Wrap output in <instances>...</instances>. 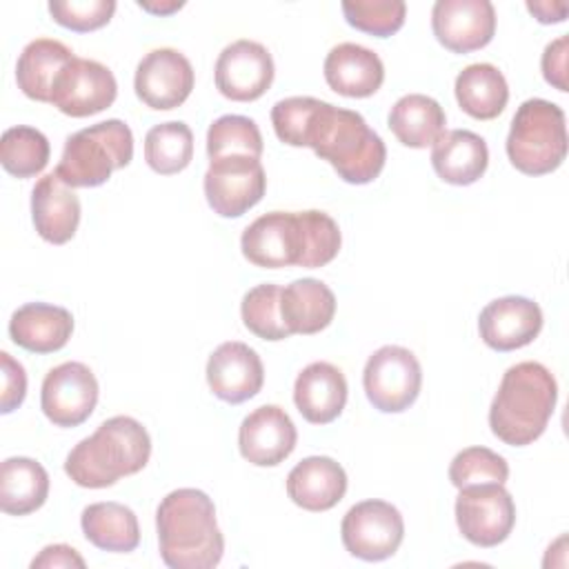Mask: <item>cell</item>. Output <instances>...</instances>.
Returning <instances> with one entry per match:
<instances>
[{
  "label": "cell",
  "instance_id": "cell-1",
  "mask_svg": "<svg viewBox=\"0 0 569 569\" xmlns=\"http://www.w3.org/2000/svg\"><path fill=\"white\" fill-rule=\"evenodd\" d=\"M300 144L311 147L349 184L376 180L387 160L382 138L358 111L333 107L318 98L302 129Z\"/></svg>",
  "mask_w": 569,
  "mask_h": 569
},
{
  "label": "cell",
  "instance_id": "cell-2",
  "mask_svg": "<svg viewBox=\"0 0 569 569\" xmlns=\"http://www.w3.org/2000/svg\"><path fill=\"white\" fill-rule=\"evenodd\" d=\"M160 558L171 569H211L222 560L224 538L213 500L200 489H176L156 509Z\"/></svg>",
  "mask_w": 569,
  "mask_h": 569
},
{
  "label": "cell",
  "instance_id": "cell-3",
  "mask_svg": "<svg viewBox=\"0 0 569 569\" xmlns=\"http://www.w3.org/2000/svg\"><path fill=\"white\" fill-rule=\"evenodd\" d=\"M558 385L553 373L533 360L509 367L489 407V427L509 447L538 440L556 409Z\"/></svg>",
  "mask_w": 569,
  "mask_h": 569
},
{
  "label": "cell",
  "instance_id": "cell-4",
  "mask_svg": "<svg viewBox=\"0 0 569 569\" xmlns=\"http://www.w3.org/2000/svg\"><path fill=\"white\" fill-rule=\"evenodd\" d=\"M151 456L147 429L131 416H113L82 438L64 460V473L87 489H104L144 469Z\"/></svg>",
  "mask_w": 569,
  "mask_h": 569
},
{
  "label": "cell",
  "instance_id": "cell-5",
  "mask_svg": "<svg viewBox=\"0 0 569 569\" xmlns=\"http://www.w3.org/2000/svg\"><path fill=\"white\" fill-rule=\"evenodd\" d=\"M133 158V133L127 122L111 118L84 127L64 140L56 176L67 187H100L116 169Z\"/></svg>",
  "mask_w": 569,
  "mask_h": 569
},
{
  "label": "cell",
  "instance_id": "cell-6",
  "mask_svg": "<svg viewBox=\"0 0 569 569\" xmlns=\"http://www.w3.org/2000/svg\"><path fill=\"white\" fill-rule=\"evenodd\" d=\"M507 156L527 176L556 171L567 156L565 111L542 98L525 100L511 120Z\"/></svg>",
  "mask_w": 569,
  "mask_h": 569
},
{
  "label": "cell",
  "instance_id": "cell-7",
  "mask_svg": "<svg viewBox=\"0 0 569 569\" xmlns=\"http://www.w3.org/2000/svg\"><path fill=\"white\" fill-rule=\"evenodd\" d=\"M362 387L378 411L400 413L409 409L420 393V362L409 349L385 345L369 356L362 371Z\"/></svg>",
  "mask_w": 569,
  "mask_h": 569
},
{
  "label": "cell",
  "instance_id": "cell-8",
  "mask_svg": "<svg viewBox=\"0 0 569 569\" xmlns=\"http://www.w3.org/2000/svg\"><path fill=\"white\" fill-rule=\"evenodd\" d=\"M242 256L262 269L305 267L307 231L300 211H271L256 218L240 238Z\"/></svg>",
  "mask_w": 569,
  "mask_h": 569
},
{
  "label": "cell",
  "instance_id": "cell-9",
  "mask_svg": "<svg viewBox=\"0 0 569 569\" xmlns=\"http://www.w3.org/2000/svg\"><path fill=\"white\" fill-rule=\"evenodd\" d=\"M456 522L471 545L496 547L516 525L513 498L498 482L462 487L456 498Z\"/></svg>",
  "mask_w": 569,
  "mask_h": 569
},
{
  "label": "cell",
  "instance_id": "cell-10",
  "mask_svg": "<svg viewBox=\"0 0 569 569\" xmlns=\"http://www.w3.org/2000/svg\"><path fill=\"white\" fill-rule=\"evenodd\" d=\"M340 538L351 556L378 562L398 551L405 538V522L391 502L362 500L345 513L340 522Z\"/></svg>",
  "mask_w": 569,
  "mask_h": 569
},
{
  "label": "cell",
  "instance_id": "cell-11",
  "mask_svg": "<svg viewBox=\"0 0 569 569\" xmlns=\"http://www.w3.org/2000/svg\"><path fill=\"white\" fill-rule=\"evenodd\" d=\"M202 187L213 213L240 218L262 200L267 176L258 158L236 153L211 160Z\"/></svg>",
  "mask_w": 569,
  "mask_h": 569
},
{
  "label": "cell",
  "instance_id": "cell-12",
  "mask_svg": "<svg viewBox=\"0 0 569 569\" xmlns=\"http://www.w3.org/2000/svg\"><path fill=\"white\" fill-rule=\"evenodd\" d=\"M118 82L109 67L89 58H73L56 78L51 104L71 118H87L113 104Z\"/></svg>",
  "mask_w": 569,
  "mask_h": 569
},
{
  "label": "cell",
  "instance_id": "cell-13",
  "mask_svg": "<svg viewBox=\"0 0 569 569\" xmlns=\"http://www.w3.org/2000/svg\"><path fill=\"white\" fill-rule=\"evenodd\" d=\"M98 380L82 362H62L53 367L40 389L42 413L56 427H78L96 409Z\"/></svg>",
  "mask_w": 569,
  "mask_h": 569
},
{
  "label": "cell",
  "instance_id": "cell-14",
  "mask_svg": "<svg viewBox=\"0 0 569 569\" xmlns=\"http://www.w3.org/2000/svg\"><path fill=\"white\" fill-rule=\"evenodd\" d=\"M196 76L189 58L171 47L149 51L136 67V96L151 109L167 111L180 107L191 89Z\"/></svg>",
  "mask_w": 569,
  "mask_h": 569
},
{
  "label": "cell",
  "instance_id": "cell-15",
  "mask_svg": "<svg viewBox=\"0 0 569 569\" xmlns=\"http://www.w3.org/2000/svg\"><path fill=\"white\" fill-rule=\"evenodd\" d=\"M273 58L256 40H236L227 44L216 60V87L236 102L258 100L273 82Z\"/></svg>",
  "mask_w": 569,
  "mask_h": 569
},
{
  "label": "cell",
  "instance_id": "cell-16",
  "mask_svg": "<svg viewBox=\"0 0 569 569\" xmlns=\"http://www.w3.org/2000/svg\"><path fill=\"white\" fill-rule=\"evenodd\" d=\"M431 29L445 49L469 53L491 42L496 9L489 0H438L431 9Z\"/></svg>",
  "mask_w": 569,
  "mask_h": 569
},
{
  "label": "cell",
  "instance_id": "cell-17",
  "mask_svg": "<svg viewBox=\"0 0 569 569\" xmlns=\"http://www.w3.org/2000/svg\"><path fill=\"white\" fill-rule=\"evenodd\" d=\"M298 431L289 413L278 405L253 409L238 431V447L244 460L256 467H276L296 449Z\"/></svg>",
  "mask_w": 569,
  "mask_h": 569
},
{
  "label": "cell",
  "instance_id": "cell-18",
  "mask_svg": "<svg viewBox=\"0 0 569 569\" xmlns=\"http://www.w3.org/2000/svg\"><path fill=\"white\" fill-rule=\"evenodd\" d=\"M262 360L244 342H222L207 360V385L216 398L229 405H240L253 398L262 389Z\"/></svg>",
  "mask_w": 569,
  "mask_h": 569
},
{
  "label": "cell",
  "instance_id": "cell-19",
  "mask_svg": "<svg viewBox=\"0 0 569 569\" xmlns=\"http://www.w3.org/2000/svg\"><path fill=\"white\" fill-rule=\"evenodd\" d=\"M542 329V311L538 302L525 296H505L491 300L478 318V331L487 347L496 351H513L527 347Z\"/></svg>",
  "mask_w": 569,
  "mask_h": 569
},
{
  "label": "cell",
  "instance_id": "cell-20",
  "mask_svg": "<svg viewBox=\"0 0 569 569\" xmlns=\"http://www.w3.org/2000/svg\"><path fill=\"white\" fill-rule=\"evenodd\" d=\"M31 220L38 236L51 244H64L80 224V200L56 171L42 176L31 191Z\"/></svg>",
  "mask_w": 569,
  "mask_h": 569
},
{
  "label": "cell",
  "instance_id": "cell-21",
  "mask_svg": "<svg viewBox=\"0 0 569 569\" xmlns=\"http://www.w3.org/2000/svg\"><path fill=\"white\" fill-rule=\"evenodd\" d=\"M345 373L325 360L307 365L293 385V402L302 418L311 425L336 420L347 405Z\"/></svg>",
  "mask_w": 569,
  "mask_h": 569
},
{
  "label": "cell",
  "instance_id": "cell-22",
  "mask_svg": "<svg viewBox=\"0 0 569 569\" xmlns=\"http://www.w3.org/2000/svg\"><path fill=\"white\" fill-rule=\"evenodd\" d=\"M327 84L347 98H369L385 80L380 56L356 42L336 44L325 58Z\"/></svg>",
  "mask_w": 569,
  "mask_h": 569
},
{
  "label": "cell",
  "instance_id": "cell-23",
  "mask_svg": "<svg viewBox=\"0 0 569 569\" xmlns=\"http://www.w3.org/2000/svg\"><path fill=\"white\" fill-rule=\"evenodd\" d=\"M73 333V316L49 302H27L11 313V340L31 353L60 351Z\"/></svg>",
  "mask_w": 569,
  "mask_h": 569
},
{
  "label": "cell",
  "instance_id": "cell-24",
  "mask_svg": "<svg viewBox=\"0 0 569 569\" xmlns=\"http://www.w3.org/2000/svg\"><path fill=\"white\" fill-rule=\"evenodd\" d=\"M347 493V473L329 456H309L287 476V496L307 511H327Z\"/></svg>",
  "mask_w": 569,
  "mask_h": 569
},
{
  "label": "cell",
  "instance_id": "cell-25",
  "mask_svg": "<svg viewBox=\"0 0 569 569\" xmlns=\"http://www.w3.org/2000/svg\"><path fill=\"white\" fill-rule=\"evenodd\" d=\"M489 164L487 142L469 129L445 131L431 149V167L440 180L458 187L473 184Z\"/></svg>",
  "mask_w": 569,
  "mask_h": 569
},
{
  "label": "cell",
  "instance_id": "cell-26",
  "mask_svg": "<svg viewBox=\"0 0 569 569\" xmlns=\"http://www.w3.org/2000/svg\"><path fill=\"white\" fill-rule=\"evenodd\" d=\"M280 313L291 333L311 336L331 325L336 316V296L325 282L300 278L282 289Z\"/></svg>",
  "mask_w": 569,
  "mask_h": 569
},
{
  "label": "cell",
  "instance_id": "cell-27",
  "mask_svg": "<svg viewBox=\"0 0 569 569\" xmlns=\"http://www.w3.org/2000/svg\"><path fill=\"white\" fill-rule=\"evenodd\" d=\"M73 51L53 38L31 40L16 62L18 89L38 102H51L53 82L60 71L73 60Z\"/></svg>",
  "mask_w": 569,
  "mask_h": 569
},
{
  "label": "cell",
  "instance_id": "cell-28",
  "mask_svg": "<svg viewBox=\"0 0 569 569\" xmlns=\"http://www.w3.org/2000/svg\"><path fill=\"white\" fill-rule=\"evenodd\" d=\"M80 527L84 538L113 553H129L140 545V527L136 513L120 502H93L82 509Z\"/></svg>",
  "mask_w": 569,
  "mask_h": 569
},
{
  "label": "cell",
  "instance_id": "cell-29",
  "mask_svg": "<svg viewBox=\"0 0 569 569\" xmlns=\"http://www.w3.org/2000/svg\"><path fill=\"white\" fill-rule=\"evenodd\" d=\"M460 109L476 120L498 118L509 100V87L502 71L489 62L465 67L453 84Z\"/></svg>",
  "mask_w": 569,
  "mask_h": 569
},
{
  "label": "cell",
  "instance_id": "cell-30",
  "mask_svg": "<svg viewBox=\"0 0 569 569\" xmlns=\"http://www.w3.org/2000/svg\"><path fill=\"white\" fill-rule=\"evenodd\" d=\"M387 122L398 142L411 149H425L445 133L447 116L433 98L425 93H407L396 100Z\"/></svg>",
  "mask_w": 569,
  "mask_h": 569
},
{
  "label": "cell",
  "instance_id": "cell-31",
  "mask_svg": "<svg viewBox=\"0 0 569 569\" xmlns=\"http://www.w3.org/2000/svg\"><path fill=\"white\" fill-rule=\"evenodd\" d=\"M49 496L47 469L24 456L7 458L0 467V509L9 516H27L44 505Z\"/></svg>",
  "mask_w": 569,
  "mask_h": 569
},
{
  "label": "cell",
  "instance_id": "cell-32",
  "mask_svg": "<svg viewBox=\"0 0 569 569\" xmlns=\"http://www.w3.org/2000/svg\"><path fill=\"white\" fill-rule=\"evenodd\" d=\"M193 158V133L180 120L160 122L144 136V160L160 176H173Z\"/></svg>",
  "mask_w": 569,
  "mask_h": 569
},
{
  "label": "cell",
  "instance_id": "cell-33",
  "mask_svg": "<svg viewBox=\"0 0 569 569\" xmlns=\"http://www.w3.org/2000/svg\"><path fill=\"white\" fill-rule=\"evenodd\" d=\"M49 140L33 127H11L0 140V162L7 173L16 178H33L49 162Z\"/></svg>",
  "mask_w": 569,
  "mask_h": 569
},
{
  "label": "cell",
  "instance_id": "cell-34",
  "mask_svg": "<svg viewBox=\"0 0 569 569\" xmlns=\"http://www.w3.org/2000/svg\"><path fill=\"white\" fill-rule=\"evenodd\" d=\"M262 156V136L258 124L247 116H220L209 124L207 131V156L209 160L224 156Z\"/></svg>",
  "mask_w": 569,
  "mask_h": 569
},
{
  "label": "cell",
  "instance_id": "cell-35",
  "mask_svg": "<svg viewBox=\"0 0 569 569\" xmlns=\"http://www.w3.org/2000/svg\"><path fill=\"white\" fill-rule=\"evenodd\" d=\"M280 293L282 289L273 282H264L258 284L253 289H249L242 296V305H240V316L244 327L262 338V340H284L291 336V331L287 329L282 313H280Z\"/></svg>",
  "mask_w": 569,
  "mask_h": 569
},
{
  "label": "cell",
  "instance_id": "cell-36",
  "mask_svg": "<svg viewBox=\"0 0 569 569\" xmlns=\"http://www.w3.org/2000/svg\"><path fill=\"white\" fill-rule=\"evenodd\" d=\"M509 478L507 460L487 447H467L458 451L449 465V480L462 489L469 485L498 482L505 485Z\"/></svg>",
  "mask_w": 569,
  "mask_h": 569
},
{
  "label": "cell",
  "instance_id": "cell-37",
  "mask_svg": "<svg viewBox=\"0 0 569 569\" xmlns=\"http://www.w3.org/2000/svg\"><path fill=\"white\" fill-rule=\"evenodd\" d=\"M345 20L369 36L387 38L402 29L407 4L400 0H356V2H342Z\"/></svg>",
  "mask_w": 569,
  "mask_h": 569
},
{
  "label": "cell",
  "instance_id": "cell-38",
  "mask_svg": "<svg viewBox=\"0 0 569 569\" xmlns=\"http://www.w3.org/2000/svg\"><path fill=\"white\" fill-rule=\"evenodd\" d=\"M116 11L113 0H51V18L71 31L87 33L104 27Z\"/></svg>",
  "mask_w": 569,
  "mask_h": 569
},
{
  "label": "cell",
  "instance_id": "cell-39",
  "mask_svg": "<svg viewBox=\"0 0 569 569\" xmlns=\"http://www.w3.org/2000/svg\"><path fill=\"white\" fill-rule=\"evenodd\" d=\"M0 369H2V393H0V411L11 413L18 409L27 396V373L24 367L11 358V353L0 351Z\"/></svg>",
  "mask_w": 569,
  "mask_h": 569
},
{
  "label": "cell",
  "instance_id": "cell-40",
  "mask_svg": "<svg viewBox=\"0 0 569 569\" xmlns=\"http://www.w3.org/2000/svg\"><path fill=\"white\" fill-rule=\"evenodd\" d=\"M567 47H569L567 36L556 38L545 47L542 62H540L545 80L558 91H567Z\"/></svg>",
  "mask_w": 569,
  "mask_h": 569
},
{
  "label": "cell",
  "instance_id": "cell-41",
  "mask_svg": "<svg viewBox=\"0 0 569 569\" xmlns=\"http://www.w3.org/2000/svg\"><path fill=\"white\" fill-rule=\"evenodd\" d=\"M56 567H84V558L69 545H47L33 560L31 569H56Z\"/></svg>",
  "mask_w": 569,
  "mask_h": 569
},
{
  "label": "cell",
  "instance_id": "cell-42",
  "mask_svg": "<svg viewBox=\"0 0 569 569\" xmlns=\"http://www.w3.org/2000/svg\"><path fill=\"white\" fill-rule=\"evenodd\" d=\"M527 9L533 13V18L542 24H551V22H562L567 18V2H549V0H542V2H527Z\"/></svg>",
  "mask_w": 569,
  "mask_h": 569
},
{
  "label": "cell",
  "instance_id": "cell-43",
  "mask_svg": "<svg viewBox=\"0 0 569 569\" xmlns=\"http://www.w3.org/2000/svg\"><path fill=\"white\" fill-rule=\"evenodd\" d=\"M138 7L140 9H144V11H149V13H160V16H167V13H173V11H178V9H182L184 7V2H167V4H151V2H138Z\"/></svg>",
  "mask_w": 569,
  "mask_h": 569
}]
</instances>
